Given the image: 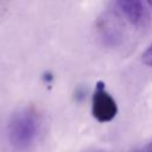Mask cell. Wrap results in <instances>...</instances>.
Wrapping results in <instances>:
<instances>
[{"label": "cell", "instance_id": "cell-1", "mask_svg": "<svg viewBox=\"0 0 152 152\" xmlns=\"http://www.w3.org/2000/svg\"><path fill=\"white\" fill-rule=\"evenodd\" d=\"M38 132L39 120L32 109H20L12 115L8 124V139L14 148L19 151L30 148L34 144Z\"/></svg>", "mask_w": 152, "mask_h": 152}, {"label": "cell", "instance_id": "cell-2", "mask_svg": "<svg viewBox=\"0 0 152 152\" xmlns=\"http://www.w3.org/2000/svg\"><path fill=\"white\" fill-rule=\"evenodd\" d=\"M93 116L100 122H108L113 120L118 113V106L115 100L104 89L103 82H97L91 100Z\"/></svg>", "mask_w": 152, "mask_h": 152}, {"label": "cell", "instance_id": "cell-3", "mask_svg": "<svg viewBox=\"0 0 152 152\" xmlns=\"http://www.w3.org/2000/svg\"><path fill=\"white\" fill-rule=\"evenodd\" d=\"M115 5L131 24L138 25L142 21L144 6L141 0H115Z\"/></svg>", "mask_w": 152, "mask_h": 152}, {"label": "cell", "instance_id": "cell-4", "mask_svg": "<svg viewBox=\"0 0 152 152\" xmlns=\"http://www.w3.org/2000/svg\"><path fill=\"white\" fill-rule=\"evenodd\" d=\"M141 61L145 65L151 66L152 68V43L148 45V48L144 51V53L141 55Z\"/></svg>", "mask_w": 152, "mask_h": 152}, {"label": "cell", "instance_id": "cell-5", "mask_svg": "<svg viewBox=\"0 0 152 152\" xmlns=\"http://www.w3.org/2000/svg\"><path fill=\"white\" fill-rule=\"evenodd\" d=\"M133 152H152V142H148L147 145H145L140 150H135Z\"/></svg>", "mask_w": 152, "mask_h": 152}, {"label": "cell", "instance_id": "cell-6", "mask_svg": "<svg viewBox=\"0 0 152 152\" xmlns=\"http://www.w3.org/2000/svg\"><path fill=\"white\" fill-rule=\"evenodd\" d=\"M147 2H148V5H150L151 8H152V0H147Z\"/></svg>", "mask_w": 152, "mask_h": 152}]
</instances>
